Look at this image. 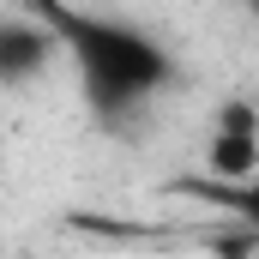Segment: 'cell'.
I'll use <instances>...</instances> for the list:
<instances>
[{"instance_id": "cell-2", "label": "cell", "mask_w": 259, "mask_h": 259, "mask_svg": "<svg viewBox=\"0 0 259 259\" xmlns=\"http://www.w3.org/2000/svg\"><path fill=\"white\" fill-rule=\"evenodd\" d=\"M205 175H223V181L259 175V115H253V103H223L217 109L211 145H205Z\"/></svg>"}, {"instance_id": "cell-3", "label": "cell", "mask_w": 259, "mask_h": 259, "mask_svg": "<svg viewBox=\"0 0 259 259\" xmlns=\"http://www.w3.org/2000/svg\"><path fill=\"white\" fill-rule=\"evenodd\" d=\"M55 55H61V42H55V30H49L42 18H30V12L0 18V84L36 78Z\"/></svg>"}, {"instance_id": "cell-5", "label": "cell", "mask_w": 259, "mask_h": 259, "mask_svg": "<svg viewBox=\"0 0 259 259\" xmlns=\"http://www.w3.org/2000/svg\"><path fill=\"white\" fill-rule=\"evenodd\" d=\"M247 6H253V12H259V0H247Z\"/></svg>"}, {"instance_id": "cell-1", "label": "cell", "mask_w": 259, "mask_h": 259, "mask_svg": "<svg viewBox=\"0 0 259 259\" xmlns=\"http://www.w3.org/2000/svg\"><path fill=\"white\" fill-rule=\"evenodd\" d=\"M18 12L42 18L61 42V55L78 72V91L97 115H133L139 103H151L169 78L175 61L157 36H145L127 18H103V12H84V6H66V0H18Z\"/></svg>"}, {"instance_id": "cell-4", "label": "cell", "mask_w": 259, "mask_h": 259, "mask_svg": "<svg viewBox=\"0 0 259 259\" xmlns=\"http://www.w3.org/2000/svg\"><path fill=\"white\" fill-rule=\"evenodd\" d=\"M175 193L193 199V205H211V211H235L241 223L259 217V175H241V181H223V175H187V181H175Z\"/></svg>"}]
</instances>
